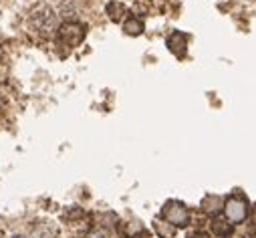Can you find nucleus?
Returning a JSON list of instances; mask_svg holds the SVG:
<instances>
[{
  "label": "nucleus",
  "mask_w": 256,
  "mask_h": 238,
  "mask_svg": "<svg viewBox=\"0 0 256 238\" xmlns=\"http://www.w3.org/2000/svg\"><path fill=\"white\" fill-rule=\"evenodd\" d=\"M87 34V28L85 24L77 22V20H71V22H65L62 26L56 28V40L60 44H67V46H77L83 42Z\"/></svg>",
  "instance_id": "7ed1b4c3"
},
{
  "label": "nucleus",
  "mask_w": 256,
  "mask_h": 238,
  "mask_svg": "<svg viewBox=\"0 0 256 238\" xmlns=\"http://www.w3.org/2000/svg\"><path fill=\"white\" fill-rule=\"evenodd\" d=\"M79 12H81V8H79L77 0H60V2H58V14L65 18L67 22L77 20L79 18Z\"/></svg>",
  "instance_id": "0eeeda50"
},
{
  "label": "nucleus",
  "mask_w": 256,
  "mask_h": 238,
  "mask_svg": "<svg viewBox=\"0 0 256 238\" xmlns=\"http://www.w3.org/2000/svg\"><path fill=\"white\" fill-rule=\"evenodd\" d=\"M224 218L230 224H240L248 218V202L242 194H232L226 202H224Z\"/></svg>",
  "instance_id": "f03ea898"
},
{
  "label": "nucleus",
  "mask_w": 256,
  "mask_h": 238,
  "mask_svg": "<svg viewBox=\"0 0 256 238\" xmlns=\"http://www.w3.org/2000/svg\"><path fill=\"white\" fill-rule=\"evenodd\" d=\"M28 28L38 36H50L58 28V14L56 10L46 2H36L30 6L26 14Z\"/></svg>",
  "instance_id": "f257e3e1"
},
{
  "label": "nucleus",
  "mask_w": 256,
  "mask_h": 238,
  "mask_svg": "<svg viewBox=\"0 0 256 238\" xmlns=\"http://www.w3.org/2000/svg\"><path fill=\"white\" fill-rule=\"evenodd\" d=\"M164 220H168L170 224H174L176 228H184L190 224V210L184 202H178V200H170L166 202V206L162 208V214H160Z\"/></svg>",
  "instance_id": "20e7f679"
},
{
  "label": "nucleus",
  "mask_w": 256,
  "mask_h": 238,
  "mask_svg": "<svg viewBox=\"0 0 256 238\" xmlns=\"http://www.w3.org/2000/svg\"><path fill=\"white\" fill-rule=\"evenodd\" d=\"M0 105H2V97H0Z\"/></svg>",
  "instance_id": "dca6fc26"
},
{
  "label": "nucleus",
  "mask_w": 256,
  "mask_h": 238,
  "mask_svg": "<svg viewBox=\"0 0 256 238\" xmlns=\"http://www.w3.org/2000/svg\"><path fill=\"white\" fill-rule=\"evenodd\" d=\"M212 230H214L216 236H220V238H228V236H232L234 224H230L224 216H214V220H212Z\"/></svg>",
  "instance_id": "9d476101"
},
{
  "label": "nucleus",
  "mask_w": 256,
  "mask_h": 238,
  "mask_svg": "<svg viewBox=\"0 0 256 238\" xmlns=\"http://www.w3.org/2000/svg\"><path fill=\"white\" fill-rule=\"evenodd\" d=\"M168 48L176 54V56H184L186 54V48H188V38H186V34L184 32H180V30H174L170 36H168Z\"/></svg>",
  "instance_id": "423d86ee"
},
{
  "label": "nucleus",
  "mask_w": 256,
  "mask_h": 238,
  "mask_svg": "<svg viewBox=\"0 0 256 238\" xmlns=\"http://www.w3.org/2000/svg\"><path fill=\"white\" fill-rule=\"evenodd\" d=\"M154 230H156L158 238H174L176 236V226L170 224L168 220H164L162 216H158L154 220Z\"/></svg>",
  "instance_id": "9b49d317"
},
{
  "label": "nucleus",
  "mask_w": 256,
  "mask_h": 238,
  "mask_svg": "<svg viewBox=\"0 0 256 238\" xmlns=\"http://www.w3.org/2000/svg\"><path fill=\"white\" fill-rule=\"evenodd\" d=\"M222 208H224V202H222V198L216 196V194H208V196L202 200V210H204L206 214H210L212 218L218 216V212H220Z\"/></svg>",
  "instance_id": "1a4fd4ad"
},
{
  "label": "nucleus",
  "mask_w": 256,
  "mask_h": 238,
  "mask_svg": "<svg viewBox=\"0 0 256 238\" xmlns=\"http://www.w3.org/2000/svg\"><path fill=\"white\" fill-rule=\"evenodd\" d=\"M123 30L127 34H132V36H138L144 32V20H140L138 16H130V18H125L123 20Z\"/></svg>",
  "instance_id": "f8f14e48"
},
{
  "label": "nucleus",
  "mask_w": 256,
  "mask_h": 238,
  "mask_svg": "<svg viewBox=\"0 0 256 238\" xmlns=\"http://www.w3.org/2000/svg\"><path fill=\"white\" fill-rule=\"evenodd\" d=\"M87 238H113V236H111V232H109L105 226H97V228H93V230L87 234Z\"/></svg>",
  "instance_id": "ddd939ff"
},
{
  "label": "nucleus",
  "mask_w": 256,
  "mask_h": 238,
  "mask_svg": "<svg viewBox=\"0 0 256 238\" xmlns=\"http://www.w3.org/2000/svg\"><path fill=\"white\" fill-rule=\"evenodd\" d=\"M60 230L52 220H40L28 234V238H58Z\"/></svg>",
  "instance_id": "39448f33"
},
{
  "label": "nucleus",
  "mask_w": 256,
  "mask_h": 238,
  "mask_svg": "<svg viewBox=\"0 0 256 238\" xmlns=\"http://www.w3.org/2000/svg\"><path fill=\"white\" fill-rule=\"evenodd\" d=\"M105 12H107L111 22H123L127 16V6L123 2H119V0H111V2H107V6H105Z\"/></svg>",
  "instance_id": "6e6552de"
},
{
  "label": "nucleus",
  "mask_w": 256,
  "mask_h": 238,
  "mask_svg": "<svg viewBox=\"0 0 256 238\" xmlns=\"http://www.w3.org/2000/svg\"><path fill=\"white\" fill-rule=\"evenodd\" d=\"M190 238H210V234L208 232H204V230H198V232H194Z\"/></svg>",
  "instance_id": "4468645a"
},
{
  "label": "nucleus",
  "mask_w": 256,
  "mask_h": 238,
  "mask_svg": "<svg viewBox=\"0 0 256 238\" xmlns=\"http://www.w3.org/2000/svg\"><path fill=\"white\" fill-rule=\"evenodd\" d=\"M252 218H254V222H256V206H254V210H252Z\"/></svg>",
  "instance_id": "2eb2a0df"
}]
</instances>
